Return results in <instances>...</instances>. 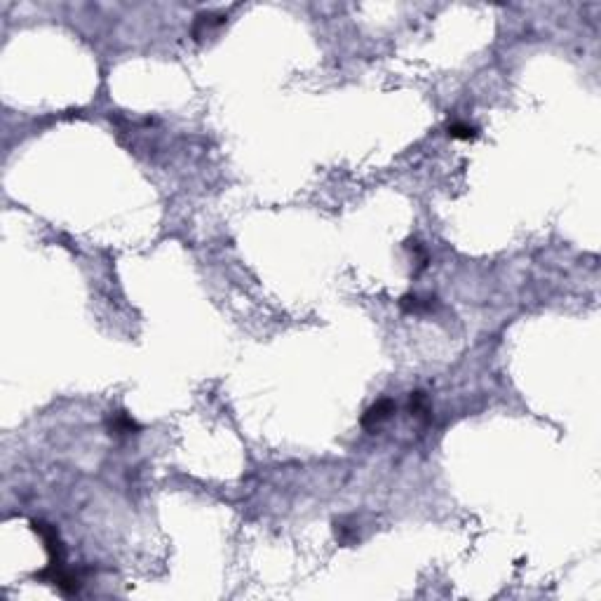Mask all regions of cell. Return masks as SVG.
Returning a JSON list of instances; mask_svg holds the SVG:
<instances>
[{
	"mask_svg": "<svg viewBox=\"0 0 601 601\" xmlns=\"http://www.w3.org/2000/svg\"><path fill=\"white\" fill-rule=\"evenodd\" d=\"M31 529L43 538L45 550H47V555H50V564L52 566H64V557H66L64 555V543H61L57 526H52V524H47L43 519H33Z\"/></svg>",
	"mask_w": 601,
	"mask_h": 601,
	"instance_id": "obj_1",
	"label": "cell"
},
{
	"mask_svg": "<svg viewBox=\"0 0 601 601\" xmlns=\"http://www.w3.org/2000/svg\"><path fill=\"white\" fill-rule=\"evenodd\" d=\"M393 414H395V402L388 400V397H383V400L372 404V407L365 411V416H362V425L369 430H374V428H379L383 421H388Z\"/></svg>",
	"mask_w": 601,
	"mask_h": 601,
	"instance_id": "obj_2",
	"label": "cell"
},
{
	"mask_svg": "<svg viewBox=\"0 0 601 601\" xmlns=\"http://www.w3.org/2000/svg\"><path fill=\"white\" fill-rule=\"evenodd\" d=\"M106 425H108V432L113 437H129V435H137V432L141 430L139 428V423L127 414V411H110Z\"/></svg>",
	"mask_w": 601,
	"mask_h": 601,
	"instance_id": "obj_3",
	"label": "cell"
},
{
	"mask_svg": "<svg viewBox=\"0 0 601 601\" xmlns=\"http://www.w3.org/2000/svg\"><path fill=\"white\" fill-rule=\"evenodd\" d=\"M400 308L407 312V315H421V312H430L437 308V298L435 296H418V293H404L400 298Z\"/></svg>",
	"mask_w": 601,
	"mask_h": 601,
	"instance_id": "obj_4",
	"label": "cell"
},
{
	"mask_svg": "<svg viewBox=\"0 0 601 601\" xmlns=\"http://www.w3.org/2000/svg\"><path fill=\"white\" fill-rule=\"evenodd\" d=\"M226 22V17L223 15H214V12H202V15L195 17V24H193V36L200 38L202 33L209 31L212 26H219Z\"/></svg>",
	"mask_w": 601,
	"mask_h": 601,
	"instance_id": "obj_5",
	"label": "cell"
},
{
	"mask_svg": "<svg viewBox=\"0 0 601 601\" xmlns=\"http://www.w3.org/2000/svg\"><path fill=\"white\" fill-rule=\"evenodd\" d=\"M409 411H411V416H416V418H423V421H428V418H430L428 395L421 393V390H416V393H411V397H409Z\"/></svg>",
	"mask_w": 601,
	"mask_h": 601,
	"instance_id": "obj_6",
	"label": "cell"
},
{
	"mask_svg": "<svg viewBox=\"0 0 601 601\" xmlns=\"http://www.w3.org/2000/svg\"><path fill=\"white\" fill-rule=\"evenodd\" d=\"M449 137L451 139H460V141H470V139L477 137V127H474V125L456 120V122L449 125Z\"/></svg>",
	"mask_w": 601,
	"mask_h": 601,
	"instance_id": "obj_7",
	"label": "cell"
}]
</instances>
